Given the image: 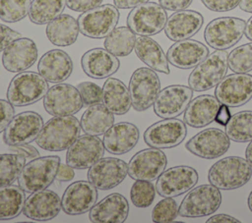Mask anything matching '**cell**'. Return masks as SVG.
<instances>
[{
	"mask_svg": "<svg viewBox=\"0 0 252 223\" xmlns=\"http://www.w3.org/2000/svg\"><path fill=\"white\" fill-rule=\"evenodd\" d=\"M46 36L56 46H69L75 43L80 32L78 21L70 15L63 14L47 24Z\"/></svg>",
	"mask_w": 252,
	"mask_h": 223,
	"instance_id": "33",
	"label": "cell"
},
{
	"mask_svg": "<svg viewBox=\"0 0 252 223\" xmlns=\"http://www.w3.org/2000/svg\"><path fill=\"white\" fill-rule=\"evenodd\" d=\"M25 201V191L20 186L0 187V220L17 217L23 211Z\"/></svg>",
	"mask_w": 252,
	"mask_h": 223,
	"instance_id": "35",
	"label": "cell"
},
{
	"mask_svg": "<svg viewBox=\"0 0 252 223\" xmlns=\"http://www.w3.org/2000/svg\"><path fill=\"white\" fill-rule=\"evenodd\" d=\"M209 54V48L204 43L188 38L172 44L167 50L166 57L172 66L187 70L195 68Z\"/></svg>",
	"mask_w": 252,
	"mask_h": 223,
	"instance_id": "24",
	"label": "cell"
},
{
	"mask_svg": "<svg viewBox=\"0 0 252 223\" xmlns=\"http://www.w3.org/2000/svg\"><path fill=\"white\" fill-rule=\"evenodd\" d=\"M59 156L36 157L25 164L18 178L19 186L27 193L45 190L56 179Z\"/></svg>",
	"mask_w": 252,
	"mask_h": 223,
	"instance_id": "4",
	"label": "cell"
},
{
	"mask_svg": "<svg viewBox=\"0 0 252 223\" xmlns=\"http://www.w3.org/2000/svg\"><path fill=\"white\" fill-rule=\"evenodd\" d=\"M160 91V82L150 67H141L134 71L129 82L132 107L136 111H145L154 105Z\"/></svg>",
	"mask_w": 252,
	"mask_h": 223,
	"instance_id": "9",
	"label": "cell"
},
{
	"mask_svg": "<svg viewBox=\"0 0 252 223\" xmlns=\"http://www.w3.org/2000/svg\"><path fill=\"white\" fill-rule=\"evenodd\" d=\"M177 202L172 197H164L159 200L152 211V220L158 223L173 221L178 215Z\"/></svg>",
	"mask_w": 252,
	"mask_h": 223,
	"instance_id": "43",
	"label": "cell"
},
{
	"mask_svg": "<svg viewBox=\"0 0 252 223\" xmlns=\"http://www.w3.org/2000/svg\"><path fill=\"white\" fill-rule=\"evenodd\" d=\"M241 0H201L203 5L214 12H227L236 8Z\"/></svg>",
	"mask_w": 252,
	"mask_h": 223,
	"instance_id": "45",
	"label": "cell"
},
{
	"mask_svg": "<svg viewBox=\"0 0 252 223\" xmlns=\"http://www.w3.org/2000/svg\"><path fill=\"white\" fill-rule=\"evenodd\" d=\"M102 0H66L67 7L75 12H86L101 4Z\"/></svg>",
	"mask_w": 252,
	"mask_h": 223,
	"instance_id": "48",
	"label": "cell"
},
{
	"mask_svg": "<svg viewBox=\"0 0 252 223\" xmlns=\"http://www.w3.org/2000/svg\"><path fill=\"white\" fill-rule=\"evenodd\" d=\"M75 177V171L72 166L65 163H60L59 169L56 174V180L61 182L71 181Z\"/></svg>",
	"mask_w": 252,
	"mask_h": 223,
	"instance_id": "51",
	"label": "cell"
},
{
	"mask_svg": "<svg viewBox=\"0 0 252 223\" xmlns=\"http://www.w3.org/2000/svg\"><path fill=\"white\" fill-rule=\"evenodd\" d=\"M83 99L77 87L68 84H55L48 88L43 97V107L52 116L73 115L83 107Z\"/></svg>",
	"mask_w": 252,
	"mask_h": 223,
	"instance_id": "13",
	"label": "cell"
},
{
	"mask_svg": "<svg viewBox=\"0 0 252 223\" xmlns=\"http://www.w3.org/2000/svg\"><path fill=\"white\" fill-rule=\"evenodd\" d=\"M47 90V81L40 74L21 72L11 80L7 98L14 106H26L40 100Z\"/></svg>",
	"mask_w": 252,
	"mask_h": 223,
	"instance_id": "5",
	"label": "cell"
},
{
	"mask_svg": "<svg viewBox=\"0 0 252 223\" xmlns=\"http://www.w3.org/2000/svg\"><path fill=\"white\" fill-rule=\"evenodd\" d=\"M22 37L21 33L12 29L11 28L0 24V52L11 44L14 40Z\"/></svg>",
	"mask_w": 252,
	"mask_h": 223,
	"instance_id": "47",
	"label": "cell"
},
{
	"mask_svg": "<svg viewBox=\"0 0 252 223\" xmlns=\"http://www.w3.org/2000/svg\"><path fill=\"white\" fill-rule=\"evenodd\" d=\"M245 158L248 161V163L251 165L252 167V140L249 141V144L246 147L245 150Z\"/></svg>",
	"mask_w": 252,
	"mask_h": 223,
	"instance_id": "57",
	"label": "cell"
},
{
	"mask_svg": "<svg viewBox=\"0 0 252 223\" xmlns=\"http://www.w3.org/2000/svg\"><path fill=\"white\" fill-rule=\"evenodd\" d=\"M134 50L138 58L151 69L165 75L170 73L165 53L160 45L153 38L139 35L136 38Z\"/></svg>",
	"mask_w": 252,
	"mask_h": 223,
	"instance_id": "31",
	"label": "cell"
},
{
	"mask_svg": "<svg viewBox=\"0 0 252 223\" xmlns=\"http://www.w3.org/2000/svg\"><path fill=\"white\" fill-rule=\"evenodd\" d=\"M66 0H32L30 7V21L35 25L48 24L61 15Z\"/></svg>",
	"mask_w": 252,
	"mask_h": 223,
	"instance_id": "37",
	"label": "cell"
},
{
	"mask_svg": "<svg viewBox=\"0 0 252 223\" xmlns=\"http://www.w3.org/2000/svg\"><path fill=\"white\" fill-rule=\"evenodd\" d=\"M81 129L87 135L100 136L114 124V114L104 104L94 103L89 105L81 118Z\"/></svg>",
	"mask_w": 252,
	"mask_h": 223,
	"instance_id": "34",
	"label": "cell"
},
{
	"mask_svg": "<svg viewBox=\"0 0 252 223\" xmlns=\"http://www.w3.org/2000/svg\"><path fill=\"white\" fill-rule=\"evenodd\" d=\"M228 68L233 73L252 71V42L240 45L228 54Z\"/></svg>",
	"mask_w": 252,
	"mask_h": 223,
	"instance_id": "41",
	"label": "cell"
},
{
	"mask_svg": "<svg viewBox=\"0 0 252 223\" xmlns=\"http://www.w3.org/2000/svg\"><path fill=\"white\" fill-rule=\"evenodd\" d=\"M43 127L41 116L33 111H25L14 116L4 131L3 140L7 145L33 141Z\"/></svg>",
	"mask_w": 252,
	"mask_h": 223,
	"instance_id": "16",
	"label": "cell"
},
{
	"mask_svg": "<svg viewBox=\"0 0 252 223\" xmlns=\"http://www.w3.org/2000/svg\"><path fill=\"white\" fill-rule=\"evenodd\" d=\"M118 20L117 7L104 4L83 12L77 21L82 34L91 38H103L115 28Z\"/></svg>",
	"mask_w": 252,
	"mask_h": 223,
	"instance_id": "8",
	"label": "cell"
},
{
	"mask_svg": "<svg viewBox=\"0 0 252 223\" xmlns=\"http://www.w3.org/2000/svg\"><path fill=\"white\" fill-rule=\"evenodd\" d=\"M83 71L93 79H104L113 75L119 69L120 62L117 56L105 48L88 50L81 59Z\"/></svg>",
	"mask_w": 252,
	"mask_h": 223,
	"instance_id": "29",
	"label": "cell"
},
{
	"mask_svg": "<svg viewBox=\"0 0 252 223\" xmlns=\"http://www.w3.org/2000/svg\"><path fill=\"white\" fill-rule=\"evenodd\" d=\"M136 33L128 27L114 28L104 40V48L115 56L123 57L129 55L134 49Z\"/></svg>",
	"mask_w": 252,
	"mask_h": 223,
	"instance_id": "36",
	"label": "cell"
},
{
	"mask_svg": "<svg viewBox=\"0 0 252 223\" xmlns=\"http://www.w3.org/2000/svg\"><path fill=\"white\" fill-rule=\"evenodd\" d=\"M31 0H0V20L16 23L28 16Z\"/></svg>",
	"mask_w": 252,
	"mask_h": 223,
	"instance_id": "40",
	"label": "cell"
},
{
	"mask_svg": "<svg viewBox=\"0 0 252 223\" xmlns=\"http://www.w3.org/2000/svg\"><path fill=\"white\" fill-rule=\"evenodd\" d=\"M246 22L235 17H220L211 21L204 31L207 44L216 50L235 45L244 34Z\"/></svg>",
	"mask_w": 252,
	"mask_h": 223,
	"instance_id": "7",
	"label": "cell"
},
{
	"mask_svg": "<svg viewBox=\"0 0 252 223\" xmlns=\"http://www.w3.org/2000/svg\"><path fill=\"white\" fill-rule=\"evenodd\" d=\"M97 198L96 188L90 181H77L65 190L61 198L62 210L69 215H80L90 211Z\"/></svg>",
	"mask_w": 252,
	"mask_h": 223,
	"instance_id": "21",
	"label": "cell"
},
{
	"mask_svg": "<svg viewBox=\"0 0 252 223\" xmlns=\"http://www.w3.org/2000/svg\"><path fill=\"white\" fill-rule=\"evenodd\" d=\"M247 203H248V207L250 209V211L252 212V191L248 196V199H247Z\"/></svg>",
	"mask_w": 252,
	"mask_h": 223,
	"instance_id": "58",
	"label": "cell"
},
{
	"mask_svg": "<svg viewBox=\"0 0 252 223\" xmlns=\"http://www.w3.org/2000/svg\"><path fill=\"white\" fill-rule=\"evenodd\" d=\"M193 89L188 85L172 84L161 89L154 103V111L162 119L182 114L192 100Z\"/></svg>",
	"mask_w": 252,
	"mask_h": 223,
	"instance_id": "17",
	"label": "cell"
},
{
	"mask_svg": "<svg viewBox=\"0 0 252 223\" xmlns=\"http://www.w3.org/2000/svg\"><path fill=\"white\" fill-rule=\"evenodd\" d=\"M128 174L127 163L115 157H101L88 171L89 181L98 190H110L118 186Z\"/></svg>",
	"mask_w": 252,
	"mask_h": 223,
	"instance_id": "19",
	"label": "cell"
},
{
	"mask_svg": "<svg viewBox=\"0 0 252 223\" xmlns=\"http://www.w3.org/2000/svg\"><path fill=\"white\" fill-rule=\"evenodd\" d=\"M84 104L92 105L102 101V88L91 82H83L77 85Z\"/></svg>",
	"mask_w": 252,
	"mask_h": 223,
	"instance_id": "44",
	"label": "cell"
},
{
	"mask_svg": "<svg viewBox=\"0 0 252 223\" xmlns=\"http://www.w3.org/2000/svg\"><path fill=\"white\" fill-rule=\"evenodd\" d=\"M245 36L252 41V16L249 18V20L246 22L245 30H244Z\"/></svg>",
	"mask_w": 252,
	"mask_h": 223,
	"instance_id": "56",
	"label": "cell"
},
{
	"mask_svg": "<svg viewBox=\"0 0 252 223\" xmlns=\"http://www.w3.org/2000/svg\"><path fill=\"white\" fill-rule=\"evenodd\" d=\"M213 222H216V223H239L240 221L230 215L221 213V214L213 215L212 217H210L207 220V223H213Z\"/></svg>",
	"mask_w": 252,
	"mask_h": 223,
	"instance_id": "53",
	"label": "cell"
},
{
	"mask_svg": "<svg viewBox=\"0 0 252 223\" xmlns=\"http://www.w3.org/2000/svg\"><path fill=\"white\" fill-rule=\"evenodd\" d=\"M26 157L18 153L0 154V187L12 185L20 176Z\"/></svg>",
	"mask_w": 252,
	"mask_h": 223,
	"instance_id": "39",
	"label": "cell"
},
{
	"mask_svg": "<svg viewBox=\"0 0 252 223\" xmlns=\"http://www.w3.org/2000/svg\"><path fill=\"white\" fill-rule=\"evenodd\" d=\"M229 139L236 142L252 140V111L245 110L233 114L225 125Z\"/></svg>",
	"mask_w": 252,
	"mask_h": 223,
	"instance_id": "38",
	"label": "cell"
},
{
	"mask_svg": "<svg viewBox=\"0 0 252 223\" xmlns=\"http://www.w3.org/2000/svg\"><path fill=\"white\" fill-rule=\"evenodd\" d=\"M239 8L247 13H252V0H241Z\"/></svg>",
	"mask_w": 252,
	"mask_h": 223,
	"instance_id": "55",
	"label": "cell"
},
{
	"mask_svg": "<svg viewBox=\"0 0 252 223\" xmlns=\"http://www.w3.org/2000/svg\"><path fill=\"white\" fill-rule=\"evenodd\" d=\"M167 158L159 148L152 147L137 152L128 164V174L134 180L154 181L165 170Z\"/></svg>",
	"mask_w": 252,
	"mask_h": 223,
	"instance_id": "18",
	"label": "cell"
},
{
	"mask_svg": "<svg viewBox=\"0 0 252 223\" xmlns=\"http://www.w3.org/2000/svg\"><path fill=\"white\" fill-rule=\"evenodd\" d=\"M230 117H231V115H230V111L228 109V106L225 105V104H221L218 113H217L215 121L220 125L225 126L226 123L228 122V120L230 119Z\"/></svg>",
	"mask_w": 252,
	"mask_h": 223,
	"instance_id": "52",
	"label": "cell"
},
{
	"mask_svg": "<svg viewBox=\"0 0 252 223\" xmlns=\"http://www.w3.org/2000/svg\"><path fill=\"white\" fill-rule=\"evenodd\" d=\"M15 114L14 105L9 100L0 99V133L5 131Z\"/></svg>",
	"mask_w": 252,
	"mask_h": 223,
	"instance_id": "46",
	"label": "cell"
},
{
	"mask_svg": "<svg viewBox=\"0 0 252 223\" xmlns=\"http://www.w3.org/2000/svg\"><path fill=\"white\" fill-rule=\"evenodd\" d=\"M215 96L221 104L239 107L252 98V75L234 73L225 76L216 86Z\"/></svg>",
	"mask_w": 252,
	"mask_h": 223,
	"instance_id": "11",
	"label": "cell"
},
{
	"mask_svg": "<svg viewBox=\"0 0 252 223\" xmlns=\"http://www.w3.org/2000/svg\"><path fill=\"white\" fill-rule=\"evenodd\" d=\"M229 146L230 139L226 133L218 128H209L199 132L185 144L188 151L205 159H214L223 155Z\"/></svg>",
	"mask_w": 252,
	"mask_h": 223,
	"instance_id": "14",
	"label": "cell"
},
{
	"mask_svg": "<svg viewBox=\"0 0 252 223\" xmlns=\"http://www.w3.org/2000/svg\"><path fill=\"white\" fill-rule=\"evenodd\" d=\"M199 176L197 171L185 165L164 170L157 179L156 190L162 197H174L187 193L196 186Z\"/></svg>",
	"mask_w": 252,
	"mask_h": 223,
	"instance_id": "12",
	"label": "cell"
},
{
	"mask_svg": "<svg viewBox=\"0 0 252 223\" xmlns=\"http://www.w3.org/2000/svg\"><path fill=\"white\" fill-rule=\"evenodd\" d=\"M148 1L149 0H113L114 5L119 9L135 8L136 6H139Z\"/></svg>",
	"mask_w": 252,
	"mask_h": 223,
	"instance_id": "54",
	"label": "cell"
},
{
	"mask_svg": "<svg viewBox=\"0 0 252 223\" xmlns=\"http://www.w3.org/2000/svg\"><path fill=\"white\" fill-rule=\"evenodd\" d=\"M221 203L220 189L214 185H201L192 190L183 198L178 214L182 217H204L216 212Z\"/></svg>",
	"mask_w": 252,
	"mask_h": 223,
	"instance_id": "6",
	"label": "cell"
},
{
	"mask_svg": "<svg viewBox=\"0 0 252 223\" xmlns=\"http://www.w3.org/2000/svg\"><path fill=\"white\" fill-rule=\"evenodd\" d=\"M37 59L35 42L28 37H20L9 44L2 54V64L11 73H21L31 68Z\"/></svg>",
	"mask_w": 252,
	"mask_h": 223,
	"instance_id": "22",
	"label": "cell"
},
{
	"mask_svg": "<svg viewBox=\"0 0 252 223\" xmlns=\"http://www.w3.org/2000/svg\"><path fill=\"white\" fill-rule=\"evenodd\" d=\"M203 16L193 10H181L172 14L164 27L165 35L172 41L188 39L202 28Z\"/></svg>",
	"mask_w": 252,
	"mask_h": 223,
	"instance_id": "26",
	"label": "cell"
},
{
	"mask_svg": "<svg viewBox=\"0 0 252 223\" xmlns=\"http://www.w3.org/2000/svg\"><path fill=\"white\" fill-rule=\"evenodd\" d=\"M139 129L132 123L113 124L103 135V145L112 154H124L130 151L139 140Z\"/></svg>",
	"mask_w": 252,
	"mask_h": 223,
	"instance_id": "28",
	"label": "cell"
},
{
	"mask_svg": "<svg viewBox=\"0 0 252 223\" xmlns=\"http://www.w3.org/2000/svg\"><path fill=\"white\" fill-rule=\"evenodd\" d=\"M156 191V186H154L151 181L136 180L130 191L131 201L139 208H146L153 203Z\"/></svg>",
	"mask_w": 252,
	"mask_h": 223,
	"instance_id": "42",
	"label": "cell"
},
{
	"mask_svg": "<svg viewBox=\"0 0 252 223\" xmlns=\"http://www.w3.org/2000/svg\"><path fill=\"white\" fill-rule=\"evenodd\" d=\"M81 132L79 120L71 115L54 116L42 127L35 139L36 144L48 151H61L69 148Z\"/></svg>",
	"mask_w": 252,
	"mask_h": 223,
	"instance_id": "1",
	"label": "cell"
},
{
	"mask_svg": "<svg viewBox=\"0 0 252 223\" xmlns=\"http://www.w3.org/2000/svg\"><path fill=\"white\" fill-rule=\"evenodd\" d=\"M102 102L115 115L127 113L132 106L127 86L118 79L108 78L102 86Z\"/></svg>",
	"mask_w": 252,
	"mask_h": 223,
	"instance_id": "32",
	"label": "cell"
},
{
	"mask_svg": "<svg viewBox=\"0 0 252 223\" xmlns=\"http://www.w3.org/2000/svg\"><path fill=\"white\" fill-rule=\"evenodd\" d=\"M129 213L126 197L118 193L106 195L89 211V218L94 223H122Z\"/></svg>",
	"mask_w": 252,
	"mask_h": 223,
	"instance_id": "25",
	"label": "cell"
},
{
	"mask_svg": "<svg viewBox=\"0 0 252 223\" xmlns=\"http://www.w3.org/2000/svg\"><path fill=\"white\" fill-rule=\"evenodd\" d=\"M167 22L163 7L155 2H146L133 8L127 17L128 28L138 35L151 36L160 32Z\"/></svg>",
	"mask_w": 252,
	"mask_h": 223,
	"instance_id": "10",
	"label": "cell"
},
{
	"mask_svg": "<svg viewBox=\"0 0 252 223\" xmlns=\"http://www.w3.org/2000/svg\"><path fill=\"white\" fill-rule=\"evenodd\" d=\"M10 150L14 153H18L23 155L26 158H36L39 155V152L35 147L31 145L30 143H22L16 145H9Z\"/></svg>",
	"mask_w": 252,
	"mask_h": 223,
	"instance_id": "49",
	"label": "cell"
},
{
	"mask_svg": "<svg viewBox=\"0 0 252 223\" xmlns=\"http://www.w3.org/2000/svg\"><path fill=\"white\" fill-rule=\"evenodd\" d=\"M104 149L103 141L97 136H79L67 150L66 163L74 169L90 168L102 157Z\"/></svg>",
	"mask_w": 252,
	"mask_h": 223,
	"instance_id": "20",
	"label": "cell"
},
{
	"mask_svg": "<svg viewBox=\"0 0 252 223\" xmlns=\"http://www.w3.org/2000/svg\"><path fill=\"white\" fill-rule=\"evenodd\" d=\"M187 135L185 122L175 119H163L150 126L144 133L145 142L156 148H171L180 144Z\"/></svg>",
	"mask_w": 252,
	"mask_h": 223,
	"instance_id": "15",
	"label": "cell"
},
{
	"mask_svg": "<svg viewBox=\"0 0 252 223\" xmlns=\"http://www.w3.org/2000/svg\"><path fill=\"white\" fill-rule=\"evenodd\" d=\"M228 69V52L216 50L209 54L188 78V84L193 91H205L217 84L225 77Z\"/></svg>",
	"mask_w": 252,
	"mask_h": 223,
	"instance_id": "3",
	"label": "cell"
},
{
	"mask_svg": "<svg viewBox=\"0 0 252 223\" xmlns=\"http://www.w3.org/2000/svg\"><path fill=\"white\" fill-rule=\"evenodd\" d=\"M193 0H158V4L168 11L186 10Z\"/></svg>",
	"mask_w": 252,
	"mask_h": 223,
	"instance_id": "50",
	"label": "cell"
},
{
	"mask_svg": "<svg viewBox=\"0 0 252 223\" xmlns=\"http://www.w3.org/2000/svg\"><path fill=\"white\" fill-rule=\"evenodd\" d=\"M59 195L50 190L33 192L25 201L23 213L35 221H47L55 218L61 211Z\"/></svg>",
	"mask_w": 252,
	"mask_h": 223,
	"instance_id": "23",
	"label": "cell"
},
{
	"mask_svg": "<svg viewBox=\"0 0 252 223\" xmlns=\"http://www.w3.org/2000/svg\"><path fill=\"white\" fill-rule=\"evenodd\" d=\"M252 177V167L239 156H227L212 165L208 173L210 184L220 190H235L243 187Z\"/></svg>",
	"mask_w": 252,
	"mask_h": 223,
	"instance_id": "2",
	"label": "cell"
},
{
	"mask_svg": "<svg viewBox=\"0 0 252 223\" xmlns=\"http://www.w3.org/2000/svg\"><path fill=\"white\" fill-rule=\"evenodd\" d=\"M37 70L47 82L61 83L72 74L73 62L65 51L52 49L41 56L37 64Z\"/></svg>",
	"mask_w": 252,
	"mask_h": 223,
	"instance_id": "27",
	"label": "cell"
},
{
	"mask_svg": "<svg viewBox=\"0 0 252 223\" xmlns=\"http://www.w3.org/2000/svg\"><path fill=\"white\" fill-rule=\"evenodd\" d=\"M220 105L216 96L199 95L190 101L184 111V122L193 128H203L215 121Z\"/></svg>",
	"mask_w": 252,
	"mask_h": 223,
	"instance_id": "30",
	"label": "cell"
}]
</instances>
